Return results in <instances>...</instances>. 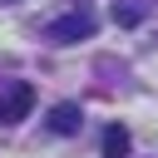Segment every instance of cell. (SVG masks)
<instances>
[{"label": "cell", "instance_id": "obj_3", "mask_svg": "<svg viewBox=\"0 0 158 158\" xmlns=\"http://www.w3.org/2000/svg\"><path fill=\"white\" fill-rule=\"evenodd\" d=\"M44 123H49V133H79L84 114H79V104H69V99H64V104H54V109H49V118H44Z\"/></svg>", "mask_w": 158, "mask_h": 158}, {"label": "cell", "instance_id": "obj_2", "mask_svg": "<svg viewBox=\"0 0 158 158\" xmlns=\"http://www.w3.org/2000/svg\"><path fill=\"white\" fill-rule=\"evenodd\" d=\"M89 35H94V15L89 10H69V15H59V20L44 25V40L49 44H79Z\"/></svg>", "mask_w": 158, "mask_h": 158}, {"label": "cell", "instance_id": "obj_1", "mask_svg": "<svg viewBox=\"0 0 158 158\" xmlns=\"http://www.w3.org/2000/svg\"><path fill=\"white\" fill-rule=\"evenodd\" d=\"M35 109V84L30 79H0V123H20Z\"/></svg>", "mask_w": 158, "mask_h": 158}, {"label": "cell", "instance_id": "obj_5", "mask_svg": "<svg viewBox=\"0 0 158 158\" xmlns=\"http://www.w3.org/2000/svg\"><path fill=\"white\" fill-rule=\"evenodd\" d=\"M0 5H10V0H0Z\"/></svg>", "mask_w": 158, "mask_h": 158}, {"label": "cell", "instance_id": "obj_4", "mask_svg": "<svg viewBox=\"0 0 158 158\" xmlns=\"http://www.w3.org/2000/svg\"><path fill=\"white\" fill-rule=\"evenodd\" d=\"M128 148H133L128 128H123V123H109V128H104V158H128Z\"/></svg>", "mask_w": 158, "mask_h": 158}]
</instances>
